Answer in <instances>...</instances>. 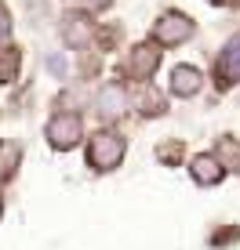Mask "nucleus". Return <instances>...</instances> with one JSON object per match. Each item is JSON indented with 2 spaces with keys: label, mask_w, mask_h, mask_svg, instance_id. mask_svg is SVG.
Returning <instances> with one entry per match:
<instances>
[{
  "label": "nucleus",
  "mask_w": 240,
  "mask_h": 250,
  "mask_svg": "<svg viewBox=\"0 0 240 250\" xmlns=\"http://www.w3.org/2000/svg\"><path fill=\"white\" fill-rule=\"evenodd\" d=\"M193 33V22L186 19V15H168V19L157 22V40L160 44H178V40H186Z\"/></svg>",
  "instance_id": "nucleus-3"
},
{
  "label": "nucleus",
  "mask_w": 240,
  "mask_h": 250,
  "mask_svg": "<svg viewBox=\"0 0 240 250\" xmlns=\"http://www.w3.org/2000/svg\"><path fill=\"white\" fill-rule=\"evenodd\" d=\"M4 33H7V15L0 11V37H4Z\"/></svg>",
  "instance_id": "nucleus-8"
},
{
  "label": "nucleus",
  "mask_w": 240,
  "mask_h": 250,
  "mask_svg": "<svg viewBox=\"0 0 240 250\" xmlns=\"http://www.w3.org/2000/svg\"><path fill=\"white\" fill-rule=\"evenodd\" d=\"M48 138L55 149H70V145H76V138H80V120L76 116H55L48 127Z\"/></svg>",
  "instance_id": "nucleus-2"
},
{
  "label": "nucleus",
  "mask_w": 240,
  "mask_h": 250,
  "mask_svg": "<svg viewBox=\"0 0 240 250\" xmlns=\"http://www.w3.org/2000/svg\"><path fill=\"white\" fill-rule=\"evenodd\" d=\"M171 91L175 94H196L200 91V73H196V69H190V65H178L175 73H171Z\"/></svg>",
  "instance_id": "nucleus-5"
},
{
  "label": "nucleus",
  "mask_w": 240,
  "mask_h": 250,
  "mask_svg": "<svg viewBox=\"0 0 240 250\" xmlns=\"http://www.w3.org/2000/svg\"><path fill=\"white\" fill-rule=\"evenodd\" d=\"M222 73H226L229 80H240V37L229 40L226 55H222Z\"/></svg>",
  "instance_id": "nucleus-7"
},
{
  "label": "nucleus",
  "mask_w": 240,
  "mask_h": 250,
  "mask_svg": "<svg viewBox=\"0 0 240 250\" xmlns=\"http://www.w3.org/2000/svg\"><path fill=\"white\" fill-rule=\"evenodd\" d=\"M160 62V51H153V47H135V58L127 62V73L135 76V80H145V76L157 69Z\"/></svg>",
  "instance_id": "nucleus-4"
},
{
  "label": "nucleus",
  "mask_w": 240,
  "mask_h": 250,
  "mask_svg": "<svg viewBox=\"0 0 240 250\" xmlns=\"http://www.w3.org/2000/svg\"><path fill=\"white\" fill-rule=\"evenodd\" d=\"M193 178H196V182H208V185H215L218 178H222L218 160H215V156H196V160H193Z\"/></svg>",
  "instance_id": "nucleus-6"
},
{
  "label": "nucleus",
  "mask_w": 240,
  "mask_h": 250,
  "mask_svg": "<svg viewBox=\"0 0 240 250\" xmlns=\"http://www.w3.org/2000/svg\"><path fill=\"white\" fill-rule=\"evenodd\" d=\"M120 156H124V138H117V134H95L91 138V149H88V163L95 170H113Z\"/></svg>",
  "instance_id": "nucleus-1"
}]
</instances>
